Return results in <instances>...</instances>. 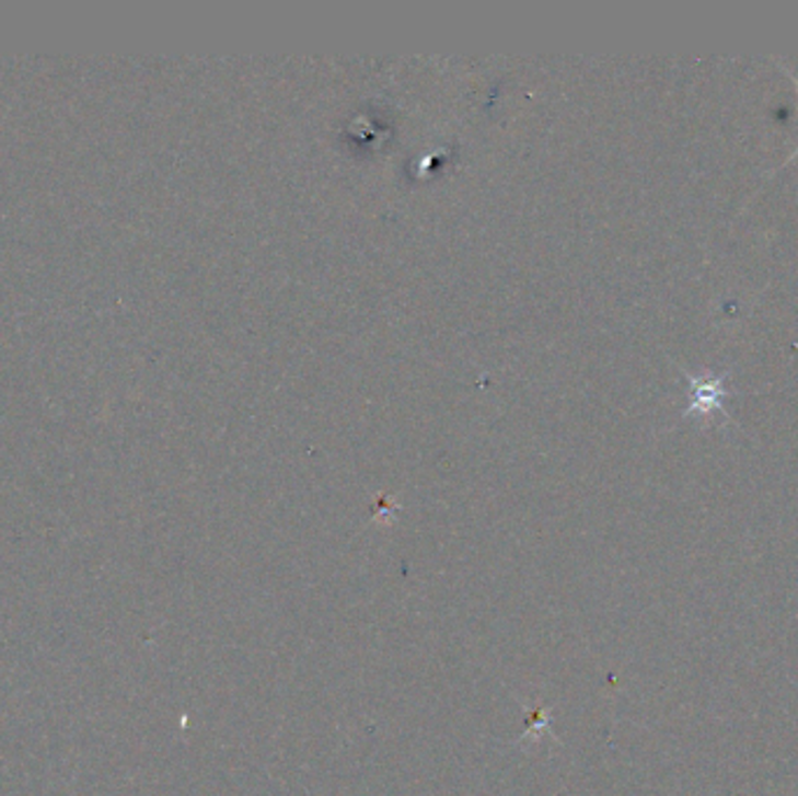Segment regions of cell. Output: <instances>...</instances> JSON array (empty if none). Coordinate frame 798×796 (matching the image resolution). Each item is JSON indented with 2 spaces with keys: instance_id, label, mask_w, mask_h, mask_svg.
Returning a JSON list of instances; mask_svg holds the SVG:
<instances>
[{
  "instance_id": "6da1fadb",
  "label": "cell",
  "mask_w": 798,
  "mask_h": 796,
  "mask_svg": "<svg viewBox=\"0 0 798 796\" xmlns=\"http://www.w3.org/2000/svg\"><path fill=\"white\" fill-rule=\"evenodd\" d=\"M689 385H691V404L686 409V416H701V418H709L713 414L724 409V400H726V383L719 377H694L689 374Z\"/></svg>"
},
{
  "instance_id": "7a4b0ae2",
  "label": "cell",
  "mask_w": 798,
  "mask_h": 796,
  "mask_svg": "<svg viewBox=\"0 0 798 796\" xmlns=\"http://www.w3.org/2000/svg\"><path fill=\"white\" fill-rule=\"evenodd\" d=\"M783 68H785V64H783ZM785 70H787V68H785ZM787 73H789V78H791V82H794V84H796V90H798V78H796V76H794V73H791V70H787ZM796 154H798V148H796V150H794V152H791V157H796ZM791 157H789V159H791Z\"/></svg>"
}]
</instances>
